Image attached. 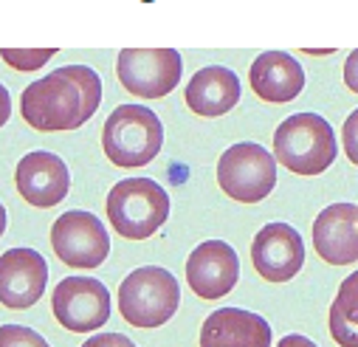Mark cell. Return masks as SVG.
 I'll use <instances>...</instances> for the list:
<instances>
[{"instance_id":"7402d4cb","label":"cell","mask_w":358,"mask_h":347,"mask_svg":"<svg viewBox=\"0 0 358 347\" xmlns=\"http://www.w3.org/2000/svg\"><path fill=\"white\" fill-rule=\"evenodd\" d=\"M82 347H136L133 339H127L124 333H96L91 336Z\"/></svg>"},{"instance_id":"2e32d148","label":"cell","mask_w":358,"mask_h":347,"mask_svg":"<svg viewBox=\"0 0 358 347\" xmlns=\"http://www.w3.org/2000/svg\"><path fill=\"white\" fill-rule=\"evenodd\" d=\"M248 82H251V91L259 99L282 105L302 94L305 71L296 62V57H291L285 51H265L251 62Z\"/></svg>"},{"instance_id":"9c48e42d","label":"cell","mask_w":358,"mask_h":347,"mask_svg":"<svg viewBox=\"0 0 358 347\" xmlns=\"http://www.w3.org/2000/svg\"><path fill=\"white\" fill-rule=\"evenodd\" d=\"M54 316L73 333H91L110 319V291L94 277H65L51 294Z\"/></svg>"},{"instance_id":"d4e9b609","label":"cell","mask_w":358,"mask_h":347,"mask_svg":"<svg viewBox=\"0 0 358 347\" xmlns=\"http://www.w3.org/2000/svg\"><path fill=\"white\" fill-rule=\"evenodd\" d=\"M277 347H319L316 341H310L308 336H299V333H291V336H285V339H280V344Z\"/></svg>"},{"instance_id":"7c38bea8","label":"cell","mask_w":358,"mask_h":347,"mask_svg":"<svg viewBox=\"0 0 358 347\" xmlns=\"http://www.w3.org/2000/svg\"><path fill=\"white\" fill-rule=\"evenodd\" d=\"M240 280V260L237 251L223 240L201 243L187 260V283L189 288L206 299H223Z\"/></svg>"},{"instance_id":"ac0fdd59","label":"cell","mask_w":358,"mask_h":347,"mask_svg":"<svg viewBox=\"0 0 358 347\" xmlns=\"http://www.w3.org/2000/svg\"><path fill=\"white\" fill-rule=\"evenodd\" d=\"M330 336L338 347H358V271L341 280L330 305Z\"/></svg>"},{"instance_id":"277c9868","label":"cell","mask_w":358,"mask_h":347,"mask_svg":"<svg viewBox=\"0 0 358 347\" xmlns=\"http://www.w3.org/2000/svg\"><path fill=\"white\" fill-rule=\"evenodd\" d=\"M181 305V285L161 266H141L119 285V311L136 327H161Z\"/></svg>"},{"instance_id":"8992f818","label":"cell","mask_w":358,"mask_h":347,"mask_svg":"<svg viewBox=\"0 0 358 347\" xmlns=\"http://www.w3.org/2000/svg\"><path fill=\"white\" fill-rule=\"evenodd\" d=\"M220 190L240 204H259L277 187V158L262 144H231L217 161Z\"/></svg>"},{"instance_id":"5b68a950","label":"cell","mask_w":358,"mask_h":347,"mask_svg":"<svg viewBox=\"0 0 358 347\" xmlns=\"http://www.w3.org/2000/svg\"><path fill=\"white\" fill-rule=\"evenodd\" d=\"M108 218L127 240L152 237L169 218V195L152 178H124L108 195Z\"/></svg>"},{"instance_id":"cb8c5ba5","label":"cell","mask_w":358,"mask_h":347,"mask_svg":"<svg viewBox=\"0 0 358 347\" xmlns=\"http://www.w3.org/2000/svg\"><path fill=\"white\" fill-rule=\"evenodd\" d=\"M9 116H12V97L6 91V85L0 82V127L9 122Z\"/></svg>"},{"instance_id":"9a60e30c","label":"cell","mask_w":358,"mask_h":347,"mask_svg":"<svg viewBox=\"0 0 358 347\" xmlns=\"http://www.w3.org/2000/svg\"><path fill=\"white\" fill-rule=\"evenodd\" d=\"M201 347H271V325L243 308H220L206 316Z\"/></svg>"},{"instance_id":"ba28073f","label":"cell","mask_w":358,"mask_h":347,"mask_svg":"<svg viewBox=\"0 0 358 347\" xmlns=\"http://www.w3.org/2000/svg\"><path fill=\"white\" fill-rule=\"evenodd\" d=\"M54 254L71 269H96L110 257V234L102 220L85 209L65 212L51 226Z\"/></svg>"},{"instance_id":"7a4b0ae2","label":"cell","mask_w":358,"mask_h":347,"mask_svg":"<svg viewBox=\"0 0 358 347\" xmlns=\"http://www.w3.org/2000/svg\"><path fill=\"white\" fill-rule=\"evenodd\" d=\"M336 155V133L319 113H294L274 133V158L296 176H319Z\"/></svg>"},{"instance_id":"484cf974","label":"cell","mask_w":358,"mask_h":347,"mask_svg":"<svg viewBox=\"0 0 358 347\" xmlns=\"http://www.w3.org/2000/svg\"><path fill=\"white\" fill-rule=\"evenodd\" d=\"M3 232H6V209L0 204V237H3Z\"/></svg>"},{"instance_id":"ffe728a7","label":"cell","mask_w":358,"mask_h":347,"mask_svg":"<svg viewBox=\"0 0 358 347\" xmlns=\"http://www.w3.org/2000/svg\"><path fill=\"white\" fill-rule=\"evenodd\" d=\"M0 347H51V344L26 325H0Z\"/></svg>"},{"instance_id":"52a82bcc","label":"cell","mask_w":358,"mask_h":347,"mask_svg":"<svg viewBox=\"0 0 358 347\" xmlns=\"http://www.w3.org/2000/svg\"><path fill=\"white\" fill-rule=\"evenodd\" d=\"M184 59L175 48H124L116 59V73L124 91L138 99H161L178 88Z\"/></svg>"},{"instance_id":"30bf717a","label":"cell","mask_w":358,"mask_h":347,"mask_svg":"<svg viewBox=\"0 0 358 347\" xmlns=\"http://www.w3.org/2000/svg\"><path fill=\"white\" fill-rule=\"evenodd\" d=\"M251 263L268 283H288L305 266V243L291 223H268L251 243Z\"/></svg>"},{"instance_id":"8fae6325","label":"cell","mask_w":358,"mask_h":347,"mask_svg":"<svg viewBox=\"0 0 358 347\" xmlns=\"http://www.w3.org/2000/svg\"><path fill=\"white\" fill-rule=\"evenodd\" d=\"M15 184L26 204L37 209H51L71 192V172L57 153L34 150L20 158L15 169Z\"/></svg>"},{"instance_id":"44dd1931","label":"cell","mask_w":358,"mask_h":347,"mask_svg":"<svg viewBox=\"0 0 358 347\" xmlns=\"http://www.w3.org/2000/svg\"><path fill=\"white\" fill-rule=\"evenodd\" d=\"M341 144H344L347 158L358 167V108L344 119V127H341Z\"/></svg>"},{"instance_id":"5bb4252c","label":"cell","mask_w":358,"mask_h":347,"mask_svg":"<svg viewBox=\"0 0 358 347\" xmlns=\"http://www.w3.org/2000/svg\"><path fill=\"white\" fill-rule=\"evenodd\" d=\"M313 248L330 266H350L358 260V206L330 204L313 220Z\"/></svg>"},{"instance_id":"6da1fadb","label":"cell","mask_w":358,"mask_h":347,"mask_svg":"<svg viewBox=\"0 0 358 347\" xmlns=\"http://www.w3.org/2000/svg\"><path fill=\"white\" fill-rule=\"evenodd\" d=\"M102 102V79L87 65H65L34 79L20 97L23 119L43 133L76 130L96 113Z\"/></svg>"},{"instance_id":"4fadbf2b","label":"cell","mask_w":358,"mask_h":347,"mask_svg":"<svg viewBox=\"0 0 358 347\" xmlns=\"http://www.w3.org/2000/svg\"><path fill=\"white\" fill-rule=\"evenodd\" d=\"M48 283V263L34 248H9L0 254V302L12 311L31 308Z\"/></svg>"},{"instance_id":"3957f363","label":"cell","mask_w":358,"mask_h":347,"mask_svg":"<svg viewBox=\"0 0 358 347\" xmlns=\"http://www.w3.org/2000/svg\"><path fill=\"white\" fill-rule=\"evenodd\" d=\"M164 144V125L144 105H119L102 127L105 155L124 169L147 167Z\"/></svg>"},{"instance_id":"e0dca14e","label":"cell","mask_w":358,"mask_h":347,"mask_svg":"<svg viewBox=\"0 0 358 347\" xmlns=\"http://www.w3.org/2000/svg\"><path fill=\"white\" fill-rule=\"evenodd\" d=\"M240 91H243L240 79L231 68L206 65L189 79L184 97H187V105H189L192 113L215 119V116L229 113L240 102Z\"/></svg>"},{"instance_id":"d6986e66","label":"cell","mask_w":358,"mask_h":347,"mask_svg":"<svg viewBox=\"0 0 358 347\" xmlns=\"http://www.w3.org/2000/svg\"><path fill=\"white\" fill-rule=\"evenodd\" d=\"M54 54H57V48H0V59L17 71H37Z\"/></svg>"},{"instance_id":"603a6c76","label":"cell","mask_w":358,"mask_h":347,"mask_svg":"<svg viewBox=\"0 0 358 347\" xmlns=\"http://www.w3.org/2000/svg\"><path fill=\"white\" fill-rule=\"evenodd\" d=\"M344 82H347V88L352 91V94H358V48L347 57V62H344Z\"/></svg>"}]
</instances>
